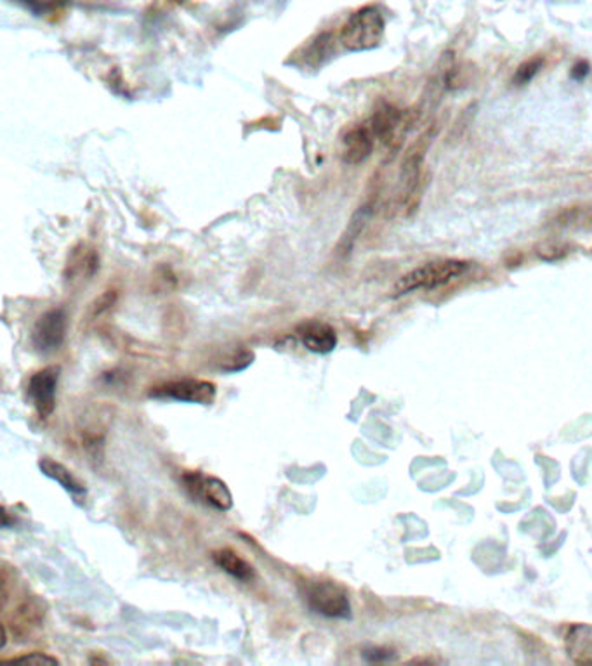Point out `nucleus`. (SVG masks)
I'll return each mask as SVG.
<instances>
[{"label": "nucleus", "instance_id": "nucleus-19", "mask_svg": "<svg viewBox=\"0 0 592 666\" xmlns=\"http://www.w3.org/2000/svg\"><path fill=\"white\" fill-rule=\"evenodd\" d=\"M537 254L544 259V261H556V259L563 258L567 254V250H564L563 245H558V243H544L537 249Z\"/></svg>", "mask_w": 592, "mask_h": 666}, {"label": "nucleus", "instance_id": "nucleus-17", "mask_svg": "<svg viewBox=\"0 0 592 666\" xmlns=\"http://www.w3.org/2000/svg\"><path fill=\"white\" fill-rule=\"evenodd\" d=\"M6 666H58L59 662L50 654L46 653H32L26 656H20V658L9 659V662L2 663Z\"/></svg>", "mask_w": 592, "mask_h": 666}, {"label": "nucleus", "instance_id": "nucleus-12", "mask_svg": "<svg viewBox=\"0 0 592 666\" xmlns=\"http://www.w3.org/2000/svg\"><path fill=\"white\" fill-rule=\"evenodd\" d=\"M39 467H41L42 474L58 482L59 487L68 491L74 499L80 500L86 496V487L63 463L56 462L53 458L44 457L39 460Z\"/></svg>", "mask_w": 592, "mask_h": 666}, {"label": "nucleus", "instance_id": "nucleus-20", "mask_svg": "<svg viewBox=\"0 0 592 666\" xmlns=\"http://www.w3.org/2000/svg\"><path fill=\"white\" fill-rule=\"evenodd\" d=\"M252 361H254V354H252V352L249 351H243L242 354L237 356V358H233V360H231V364L230 367H224V372H230V373H234V372H242V370L248 369V367H251Z\"/></svg>", "mask_w": 592, "mask_h": 666}, {"label": "nucleus", "instance_id": "nucleus-7", "mask_svg": "<svg viewBox=\"0 0 592 666\" xmlns=\"http://www.w3.org/2000/svg\"><path fill=\"white\" fill-rule=\"evenodd\" d=\"M66 313L63 309H51L39 318L33 328L32 343L42 354L58 351L66 337Z\"/></svg>", "mask_w": 592, "mask_h": 666}, {"label": "nucleus", "instance_id": "nucleus-16", "mask_svg": "<svg viewBox=\"0 0 592 666\" xmlns=\"http://www.w3.org/2000/svg\"><path fill=\"white\" fill-rule=\"evenodd\" d=\"M542 66L544 57H531V59L518 66V70H516L515 77H513V84L515 86H527L542 70Z\"/></svg>", "mask_w": 592, "mask_h": 666}, {"label": "nucleus", "instance_id": "nucleus-11", "mask_svg": "<svg viewBox=\"0 0 592 666\" xmlns=\"http://www.w3.org/2000/svg\"><path fill=\"white\" fill-rule=\"evenodd\" d=\"M568 656L577 665H592V625H575L568 630L567 642Z\"/></svg>", "mask_w": 592, "mask_h": 666}, {"label": "nucleus", "instance_id": "nucleus-5", "mask_svg": "<svg viewBox=\"0 0 592 666\" xmlns=\"http://www.w3.org/2000/svg\"><path fill=\"white\" fill-rule=\"evenodd\" d=\"M216 394L218 389L215 382L198 381V379L169 382L150 391V396L155 400H173L179 403H194V405H210L215 403Z\"/></svg>", "mask_w": 592, "mask_h": 666}, {"label": "nucleus", "instance_id": "nucleus-1", "mask_svg": "<svg viewBox=\"0 0 592 666\" xmlns=\"http://www.w3.org/2000/svg\"><path fill=\"white\" fill-rule=\"evenodd\" d=\"M384 32H386V21L381 9L366 6L346 21L339 33V42L350 53H363L383 44Z\"/></svg>", "mask_w": 592, "mask_h": 666}, {"label": "nucleus", "instance_id": "nucleus-8", "mask_svg": "<svg viewBox=\"0 0 592 666\" xmlns=\"http://www.w3.org/2000/svg\"><path fill=\"white\" fill-rule=\"evenodd\" d=\"M410 113H404V111L386 105V107L375 111L369 125L374 132L375 140L383 141L387 146H396V141L404 140L405 134L410 129Z\"/></svg>", "mask_w": 592, "mask_h": 666}, {"label": "nucleus", "instance_id": "nucleus-9", "mask_svg": "<svg viewBox=\"0 0 592 666\" xmlns=\"http://www.w3.org/2000/svg\"><path fill=\"white\" fill-rule=\"evenodd\" d=\"M375 135L371 125H357L342 135L341 156L346 164H363L374 152Z\"/></svg>", "mask_w": 592, "mask_h": 666}, {"label": "nucleus", "instance_id": "nucleus-10", "mask_svg": "<svg viewBox=\"0 0 592 666\" xmlns=\"http://www.w3.org/2000/svg\"><path fill=\"white\" fill-rule=\"evenodd\" d=\"M297 334H299L300 342L305 343V348L315 354H329L338 346V334L327 324L311 321V324L303 325Z\"/></svg>", "mask_w": 592, "mask_h": 666}, {"label": "nucleus", "instance_id": "nucleus-14", "mask_svg": "<svg viewBox=\"0 0 592 666\" xmlns=\"http://www.w3.org/2000/svg\"><path fill=\"white\" fill-rule=\"evenodd\" d=\"M556 226L568 229H592V205H577V207H567L556 214Z\"/></svg>", "mask_w": 592, "mask_h": 666}, {"label": "nucleus", "instance_id": "nucleus-15", "mask_svg": "<svg viewBox=\"0 0 592 666\" xmlns=\"http://www.w3.org/2000/svg\"><path fill=\"white\" fill-rule=\"evenodd\" d=\"M369 217H371V209H369V207H362L359 212L354 214L353 219H351L350 225H348V229H346L344 237H342L341 240V247L344 252H350L354 241H357V238L360 237L363 228H365Z\"/></svg>", "mask_w": 592, "mask_h": 666}, {"label": "nucleus", "instance_id": "nucleus-4", "mask_svg": "<svg viewBox=\"0 0 592 666\" xmlns=\"http://www.w3.org/2000/svg\"><path fill=\"white\" fill-rule=\"evenodd\" d=\"M183 484L194 499L207 503L219 512H228L233 507V495L227 482L215 476H206L202 472H186L183 476Z\"/></svg>", "mask_w": 592, "mask_h": 666}, {"label": "nucleus", "instance_id": "nucleus-6", "mask_svg": "<svg viewBox=\"0 0 592 666\" xmlns=\"http://www.w3.org/2000/svg\"><path fill=\"white\" fill-rule=\"evenodd\" d=\"M59 367H47L30 376L26 396L41 418H50L56 408V389H58Z\"/></svg>", "mask_w": 592, "mask_h": 666}, {"label": "nucleus", "instance_id": "nucleus-13", "mask_svg": "<svg viewBox=\"0 0 592 666\" xmlns=\"http://www.w3.org/2000/svg\"><path fill=\"white\" fill-rule=\"evenodd\" d=\"M212 560H215V565L218 566L219 569H222V571L230 575L234 580L243 581V583L254 580V568L249 565L248 560L242 559L239 554L233 553L230 548L216 550V553L212 554Z\"/></svg>", "mask_w": 592, "mask_h": 666}, {"label": "nucleus", "instance_id": "nucleus-3", "mask_svg": "<svg viewBox=\"0 0 592 666\" xmlns=\"http://www.w3.org/2000/svg\"><path fill=\"white\" fill-rule=\"evenodd\" d=\"M306 604L313 613L336 620H350V597L333 581H308L303 590Z\"/></svg>", "mask_w": 592, "mask_h": 666}, {"label": "nucleus", "instance_id": "nucleus-23", "mask_svg": "<svg viewBox=\"0 0 592 666\" xmlns=\"http://www.w3.org/2000/svg\"><path fill=\"white\" fill-rule=\"evenodd\" d=\"M174 2H177V4H183V2H186V0H174Z\"/></svg>", "mask_w": 592, "mask_h": 666}, {"label": "nucleus", "instance_id": "nucleus-18", "mask_svg": "<svg viewBox=\"0 0 592 666\" xmlns=\"http://www.w3.org/2000/svg\"><path fill=\"white\" fill-rule=\"evenodd\" d=\"M362 656L369 663H386L393 662L396 658V653L386 649V647H369V649L363 651Z\"/></svg>", "mask_w": 592, "mask_h": 666}, {"label": "nucleus", "instance_id": "nucleus-21", "mask_svg": "<svg viewBox=\"0 0 592 666\" xmlns=\"http://www.w3.org/2000/svg\"><path fill=\"white\" fill-rule=\"evenodd\" d=\"M589 70H591V66H589L588 63H577L572 68V77L575 78V80H582V78L588 77Z\"/></svg>", "mask_w": 592, "mask_h": 666}, {"label": "nucleus", "instance_id": "nucleus-2", "mask_svg": "<svg viewBox=\"0 0 592 666\" xmlns=\"http://www.w3.org/2000/svg\"><path fill=\"white\" fill-rule=\"evenodd\" d=\"M468 271L469 262L456 261V259L428 262V264H424V266L402 276L396 282L395 295L410 294V292L416 291H432V288L453 282Z\"/></svg>", "mask_w": 592, "mask_h": 666}, {"label": "nucleus", "instance_id": "nucleus-22", "mask_svg": "<svg viewBox=\"0 0 592 666\" xmlns=\"http://www.w3.org/2000/svg\"><path fill=\"white\" fill-rule=\"evenodd\" d=\"M6 642H8V632H6V625H2V642H0V649H4Z\"/></svg>", "mask_w": 592, "mask_h": 666}]
</instances>
